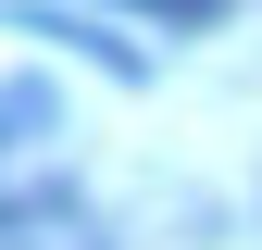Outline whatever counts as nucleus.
Segmentation results:
<instances>
[{"label": "nucleus", "instance_id": "1", "mask_svg": "<svg viewBox=\"0 0 262 250\" xmlns=\"http://www.w3.org/2000/svg\"><path fill=\"white\" fill-rule=\"evenodd\" d=\"M125 13H150V25H225V0H125Z\"/></svg>", "mask_w": 262, "mask_h": 250}]
</instances>
